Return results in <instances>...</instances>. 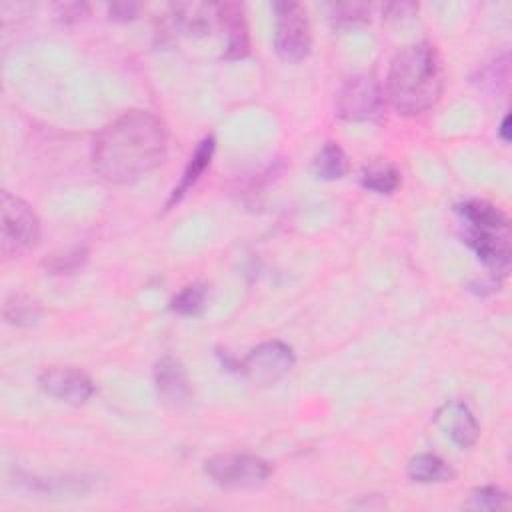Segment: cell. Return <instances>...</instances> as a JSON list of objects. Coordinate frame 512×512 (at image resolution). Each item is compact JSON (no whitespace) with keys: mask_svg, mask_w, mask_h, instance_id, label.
I'll list each match as a JSON object with an SVG mask.
<instances>
[{"mask_svg":"<svg viewBox=\"0 0 512 512\" xmlns=\"http://www.w3.org/2000/svg\"><path fill=\"white\" fill-rule=\"evenodd\" d=\"M168 148L166 128L146 110H128L108 122L92 144V166L110 184H134L156 170Z\"/></svg>","mask_w":512,"mask_h":512,"instance_id":"1","label":"cell"},{"mask_svg":"<svg viewBox=\"0 0 512 512\" xmlns=\"http://www.w3.org/2000/svg\"><path fill=\"white\" fill-rule=\"evenodd\" d=\"M444 74L430 42L404 46L392 60L386 80L388 100L398 114L414 116L430 110L442 96Z\"/></svg>","mask_w":512,"mask_h":512,"instance_id":"2","label":"cell"},{"mask_svg":"<svg viewBox=\"0 0 512 512\" xmlns=\"http://www.w3.org/2000/svg\"><path fill=\"white\" fill-rule=\"evenodd\" d=\"M0 218V252L6 260L18 258L38 244L40 220L36 212L8 190L0 194Z\"/></svg>","mask_w":512,"mask_h":512,"instance_id":"3","label":"cell"},{"mask_svg":"<svg viewBox=\"0 0 512 512\" xmlns=\"http://www.w3.org/2000/svg\"><path fill=\"white\" fill-rule=\"evenodd\" d=\"M204 470L216 486L226 490L258 488L272 474V466L264 458L240 452L216 454L206 460Z\"/></svg>","mask_w":512,"mask_h":512,"instance_id":"4","label":"cell"},{"mask_svg":"<svg viewBox=\"0 0 512 512\" xmlns=\"http://www.w3.org/2000/svg\"><path fill=\"white\" fill-rule=\"evenodd\" d=\"M272 8L276 54L288 62L304 60L312 48V28L306 10L298 2H276Z\"/></svg>","mask_w":512,"mask_h":512,"instance_id":"5","label":"cell"},{"mask_svg":"<svg viewBox=\"0 0 512 512\" xmlns=\"http://www.w3.org/2000/svg\"><path fill=\"white\" fill-rule=\"evenodd\" d=\"M338 116L348 122H374L382 116L384 94L368 74H356L338 92Z\"/></svg>","mask_w":512,"mask_h":512,"instance_id":"6","label":"cell"},{"mask_svg":"<svg viewBox=\"0 0 512 512\" xmlns=\"http://www.w3.org/2000/svg\"><path fill=\"white\" fill-rule=\"evenodd\" d=\"M294 366V352L280 340L262 342L252 348L238 364L246 380L256 386H272Z\"/></svg>","mask_w":512,"mask_h":512,"instance_id":"7","label":"cell"},{"mask_svg":"<svg viewBox=\"0 0 512 512\" xmlns=\"http://www.w3.org/2000/svg\"><path fill=\"white\" fill-rule=\"evenodd\" d=\"M40 388L58 402L80 406L94 394V382L90 376L72 366H50L38 378Z\"/></svg>","mask_w":512,"mask_h":512,"instance_id":"8","label":"cell"},{"mask_svg":"<svg viewBox=\"0 0 512 512\" xmlns=\"http://www.w3.org/2000/svg\"><path fill=\"white\" fill-rule=\"evenodd\" d=\"M434 422L446 434V438H450V442L456 444L458 448L474 446L480 436V426L472 410L460 400H450L442 404L436 410Z\"/></svg>","mask_w":512,"mask_h":512,"instance_id":"9","label":"cell"},{"mask_svg":"<svg viewBox=\"0 0 512 512\" xmlns=\"http://www.w3.org/2000/svg\"><path fill=\"white\" fill-rule=\"evenodd\" d=\"M464 242L476 256L494 272L504 274L510 264V234L508 230H488L466 226Z\"/></svg>","mask_w":512,"mask_h":512,"instance_id":"10","label":"cell"},{"mask_svg":"<svg viewBox=\"0 0 512 512\" xmlns=\"http://www.w3.org/2000/svg\"><path fill=\"white\" fill-rule=\"evenodd\" d=\"M216 24L222 28V34L226 38L222 56L226 60H236L248 54V28L244 22L242 6L238 4H216Z\"/></svg>","mask_w":512,"mask_h":512,"instance_id":"11","label":"cell"},{"mask_svg":"<svg viewBox=\"0 0 512 512\" xmlns=\"http://www.w3.org/2000/svg\"><path fill=\"white\" fill-rule=\"evenodd\" d=\"M154 380H156V390L164 402L174 404V406L188 402V398L192 394L190 382H188L184 366L176 358L164 356L156 364Z\"/></svg>","mask_w":512,"mask_h":512,"instance_id":"12","label":"cell"},{"mask_svg":"<svg viewBox=\"0 0 512 512\" xmlns=\"http://www.w3.org/2000/svg\"><path fill=\"white\" fill-rule=\"evenodd\" d=\"M214 148H216L214 136H206V138L200 140V144L196 146L194 154L190 156V160H188V164H186V168H184V174H182L178 186L172 190L170 200H168L166 206H172L174 202H178V200L198 182V178H200V176L204 174V170L210 166V160H212V156H214Z\"/></svg>","mask_w":512,"mask_h":512,"instance_id":"13","label":"cell"},{"mask_svg":"<svg viewBox=\"0 0 512 512\" xmlns=\"http://www.w3.org/2000/svg\"><path fill=\"white\" fill-rule=\"evenodd\" d=\"M456 212L472 228L488 230H508V218L486 200H466L456 206Z\"/></svg>","mask_w":512,"mask_h":512,"instance_id":"14","label":"cell"},{"mask_svg":"<svg viewBox=\"0 0 512 512\" xmlns=\"http://www.w3.org/2000/svg\"><path fill=\"white\" fill-rule=\"evenodd\" d=\"M406 474L410 480L420 484H440L450 482L454 478V470L450 468V464L436 454L412 456L406 466Z\"/></svg>","mask_w":512,"mask_h":512,"instance_id":"15","label":"cell"},{"mask_svg":"<svg viewBox=\"0 0 512 512\" xmlns=\"http://www.w3.org/2000/svg\"><path fill=\"white\" fill-rule=\"evenodd\" d=\"M360 184L376 194H392L400 186V170L386 162V160H376L360 172Z\"/></svg>","mask_w":512,"mask_h":512,"instance_id":"16","label":"cell"},{"mask_svg":"<svg viewBox=\"0 0 512 512\" xmlns=\"http://www.w3.org/2000/svg\"><path fill=\"white\" fill-rule=\"evenodd\" d=\"M348 172V158L344 150L332 142L324 144L314 158V174L322 180H338Z\"/></svg>","mask_w":512,"mask_h":512,"instance_id":"17","label":"cell"},{"mask_svg":"<svg viewBox=\"0 0 512 512\" xmlns=\"http://www.w3.org/2000/svg\"><path fill=\"white\" fill-rule=\"evenodd\" d=\"M204 304H206V286L190 284L174 296L170 308L180 316H196L202 312Z\"/></svg>","mask_w":512,"mask_h":512,"instance_id":"18","label":"cell"},{"mask_svg":"<svg viewBox=\"0 0 512 512\" xmlns=\"http://www.w3.org/2000/svg\"><path fill=\"white\" fill-rule=\"evenodd\" d=\"M464 506L468 510H502L508 506V494L496 486H482L470 492Z\"/></svg>","mask_w":512,"mask_h":512,"instance_id":"19","label":"cell"},{"mask_svg":"<svg viewBox=\"0 0 512 512\" xmlns=\"http://www.w3.org/2000/svg\"><path fill=\"white\" fill-rule=\"evenodd\" d=\"M4 316L12 324H30L38 318V310L32 302L20 296H12L4 306Z\"/></svg>","mask_w":512,"mask_h":512,"instance_id":"20","label":"cell"},{"mask_svg":"<svg viewBox=\"0 0 512 512\" xmlns=\"http://www.w3.org/2000/svg\"><path fill=\"white\" fill-rule=\"evenodd\" d=\"M368 18V6L366 4H340L334 6L332 20L336 26H352L358 22H364Z\"/></svg>","mask_w":512,"mask_h":512,"instance_id":"21","label":"cell"},{"mask_svg":"<svg viewBox=\"0 0 512 512\" xmlns=\"http://www.w3.org/2000/svg\"><path fill=\"white\" fill-rule=\"evenodd\" d=\"M86 260V252L76 248V250H68L64 254H52L50 260H46V266L56 272V274H62V272H72L76 270L78 266H82V262Z\"/></svg>","mask_w":512,"mask_h":512,"instance_id":"22","label":"cell"},{"mask_svg":"<svg viewBox=\"0 0 512 512\" xmlns=\"http://www.w3.org/2000/svg\"><path fill=\"white\" fill-rule=\"evenodd\" d=\"M136 10H138L136 4L118 2V4H112V6H110V18H112V20H122V22H126V20H132V18H134Z\"/></svg>","mask_w":512,"mask_h":512,"instance_id":"23","label":"cell"},{"mask_svg":"<svg viewBox=\"0 0 512 512\" xmlns=\"http://www.w3.org/2000/svg\"><path fill=\"white\" fill-rule=\"evenodd\" d=\"M508 124H510V116H504V120H502V124H500V138H502L504 142H508V140H510Z\"/></svg>","mask_w":512,"mask_h":512,"instance_id":"24","label":"cell"}]
</instances>
